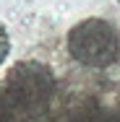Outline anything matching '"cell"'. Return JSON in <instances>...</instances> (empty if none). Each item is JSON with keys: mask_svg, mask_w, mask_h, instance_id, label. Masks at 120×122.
Returning <instances> with one entry per match:
<instances>
[{"mask_svg": "<svg viewBox=\"0 0 120 122\" xmlns=\"http://www.w3.org/2000/svg\"><path fill=\"white\" fill-rule=\"evenodd\" d=\"M118 3H120V0H118Z\"/></svg>", "mask_w": 120, "mask_h": 122, "instance_id": "5b68a950", "label": "cell"}, {"mask_svg": "<svg viewBox=\"0 0 120 122\" xmlns=\"http://www.w3.org/2000/svg\"><path fill=\"white\" fill-rule=\"evenodd\" d=\"M8 52H11V39H8V31H5V26H3V21H0V65L5 62Z\"/></svg>", "mask_w": 120, "mask_h": 122, "instance_id": "277c9868", "label": "cell"}, {"mask_svg": "<svg viewBox=\"0 0 120 122\" xmlns=\"http://www.w3.org/2000/svg\"><path fill=\"white\" fill-rule=\"evenodd\" d=\"M11 117V99L5 94V86L0 83V122H8Z\"/></svg>", "mask_w": 120, "mask_h": 122, "instance_id": "3957f363", "label": "cell"}, {"mask_svg": "<svg viewBox=\"0 0 120 122\" xmlns=\"http://www.w3.org/2000/svg\"><path fill=\"white\" fill-rule=\"evenodd\" d=\"M65 47L73 62L81 68H110L120 57V34L118 29L104 18H84L71 26L65 36Z\"/></svg>", "mask_w": 120, "mask_h": 122, "instance_id": "6da1fadb", "label": "cell"}, {"mask_svg": "<svg viewBox=\"0 0 120 122\" xmlns=\"http://www.w3.org/2000/svg\"><path fill=\"white\" fill-rule=\"evenodd\" d=\"M5 94L13 107L18 109H42L50 99L55 96L57 81L50 70L47 62L39 60H18L8 73H5Z\"/></svg>", "mask_w": 120, "mask_h": 122, "instance_id": "7a4b0ae2", "label": "cell"}]
</instances>
